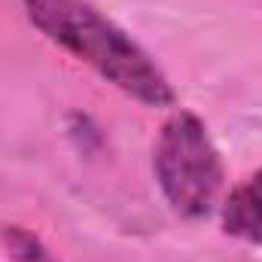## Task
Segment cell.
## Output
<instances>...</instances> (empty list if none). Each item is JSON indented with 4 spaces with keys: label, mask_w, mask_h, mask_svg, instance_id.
<instances>
[{
    "label": "cell",
    "mask_w": 262,
    "mask_h": 262,
    "mask_svg": "<svg viewBox=\"0 0 262 262\" xmlns=\"http://www.w3.org/2000/svg\"><path fill=\"white\" fill-rule=\"evenodd\" d=\"M28 18L61 49L95 67L107 82L149 107L174 104V89L156 61L85 0H25Z\"/></svg>",
    "instance_id": "1"
},
{
    "label": "cell",
    "mask_w": 262,
    "mask_h": 262,
    "mask_svg": "<svg viewBox=\"0 0 262 262\" xmlns=\"http://www.w3.org/2000/svg\"><path fill=\"white\" fill-rule=\"evenodd\" d=\"M156 177L168 204L186 216H207L223 189V159L195 113H174L156 140Z\"/></svg>",
    "instance_id": "2"
},
{
    "label": "cell",
    "mask_w": 262,
    "mask_h": 262,
    "mask_svg": "<svg viewBox=\"0 0 262 262\" xmlns=\"http://www.w3.org/2000/svg\"><path fill=\"white\" fill-rule=\"evenodd\" d=\"M223 226L229 235L262 247V168L226 198Z\"/></svg>",
    "instance_id": "3"
},
{
    "label": "cell",
    "mask_w": 262,
    "mask_h": 262,
    "mask_svg": "<svg viewBox=\"0 0 262 262\" xmlns=\"http://www.w3.org/2000/svg\"><path fill=\"white\" fill-rule=\"evenodd\" d=\"M3 241H6V247L15 253L18 262H52V256L43 250V244H40L34 235L21 232V229H6Z\"/></svg>",
    "instance_id": "4"
}]
</instances>
